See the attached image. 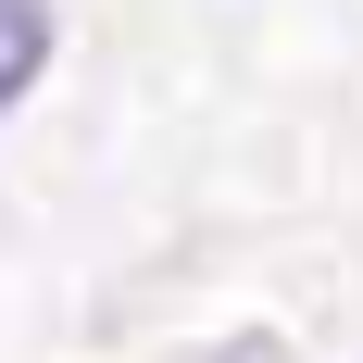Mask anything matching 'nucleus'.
<instances>
[{"label": "nucleus", "instance_id": "f257e3e1", "mask_svg": "<svg viewBox=\"0 0 363 363\" xmlns=\"http://www.w3.org/2000/svg\"><path fill=\"white\" fill-rule=\"evenodd\" d=\"M38 63H50V0H0V113L38 88Z\"/></svg>", "mask_w": 363, "mask_h": 363}]
</instances>
